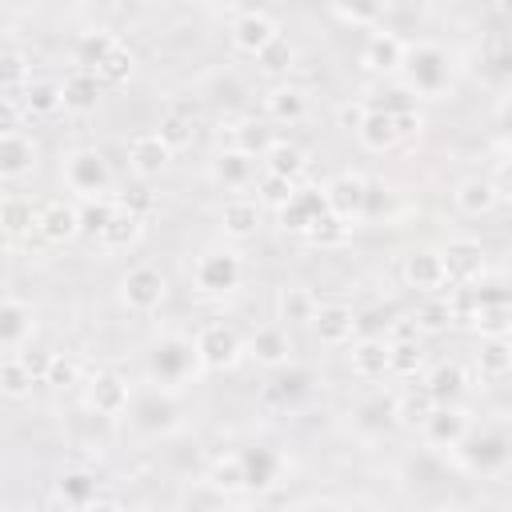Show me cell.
<instances>
[{
    "instance_id": "1",
    "label": "cell",
    "mask_w": 512,
    "mask_h": 512,
    "mask_svg": "<svg viewBox=\"0 0 512 512\" xmlns=\"http://www.w3.org/2000/svg\"><path fill=\"white\" fill-rule=\"evenodd\" d=\"M64 184L72 192H80L84 200H96V196H108L112 188V168L108 160L96 152V148H80L64 160Z\"/></svg>"
},
{
    "instance_id": "2",
    "label": "cell",
    "mask_w": 512,
    "mask_h": 512,
    "mask_svg": "<svg viewBox=\"0 0 512 512\" xmlns=\"http://www.w3.org/2000/svg\"><path fill=\"white\" fill-rule=\"evenodd\" d=\"M196 360L204 364V368H232L236 360H240V352H244V344H240V336L228 328V324H204L200 332H196Z\"/></svg>"
},
{
    "instance_id": "3",
    "label": "cell",
    "mask_w": 512,
    "mask_h": 512,
    "mask_svg": "<svg viewBox=\"0 0 512 512\" xmlns=\"http://www.w3.org/2000/svg\"><path fill=\"white\" fill-rule=\"evenodd\" d=\"M164 292H168L164 272L152 268V264H136V268L124 276V284H120V296H124V304H128L132 312H156V308L164 304Z\"/></svg>"
},
{
    "instance_id": "4",
    "label": "cell",
    "mask_w": 512,
    "mask_h": 512,
    "mask_svg": "<svg viewBox=\"0 0 512 512\" xmlns=\"http://www.w3.org/2000/svg\"><path fill=\"white\" fill-rule=\"evenodd\" d=\"M196 288L204 292H228L240 284V256L236 252H204L192 268Z\"/></svg>"
},
{
    "instance_id": "5",
    "label": "cell",
    "mask_w": 512,
    "mask_h": 512,
    "mask_svg": "<svg viewBox=\"0 0 512 512\" xmlns=\"http://www.w3.org/2000/svg\"><path fill=\"white\" fill-rule=\"evenodd\" d=\"M328 212V200H324V192H312V188H296L292 196H288V204H280V224L288 228V232H308L320 216Z\"/></svg>"
},
{
    "instance_id": "6",
    "label": "cell",
    "mask_w": 512,
    "mask_h": 512,
    "mask_svg": "<svg viewBox=\"0 0 512 512\" xmlns=\"http://www.w3.org/2000/svg\"><path fill=\"white\" fill-rule=\"evenodd\" d=\"M440 256H444L448 284H472V280H480V272H484V248H480L476 240H452Z\"/></svg>"
},
{
    "instance_id": "7",
    "label": "cell",
    "mask_w": 512,
    "mask_h": 512,
    "mask_svg": "<svg viewBox=\"0 0 512 512\" xmlns=\"http://www.w3.org/2000/svg\"><path fill=\"white\" fill-rule=\"evenodd\" d=\"M324 200H328V208H332L336 216L356 220V216L364 212V204H368V184H364L360 176L344 172V176H336V180L324 188Z\"/></svg>"
},
{
    "instance_id": "8",
    "label": "cell",
    "mask_w": 512,
    "mask_h": 512,
    "mask_svg": "<svg viewBox=\"0 0 512 512\" xmlns=\"http://www.w3.org/2000/svg\"><path fill=\"white\" fill-rule=\"evenodd\" d=\"M128 160H132V168H136L140 176H160L164 164L172 160V148L164 144L160 132H140V136H132V144H128Z\"/></svg>"
},
{
    "instance_id": "9",
    "label": "cell",
    "mask_w": 512,
    "mask_h": 512,
    "mask_svg": "<svg viewBox=\"0 0 512 512\" xmlns=\"http://www.w3.org/2000/svg\"><path fill=\"white\" fill-rule=\"evenodd\" d=\"M404 280L412 284V288H420V292H440V288H448V272H444V256L440 252H412L408 260H404Z\"/></svg>"
},
{
    "instance_id": "10",
    "label": "cell",
    "mask_w": 512,
    "mask_h": 512,
    "mask_svg": "<svg viewBox=\"0 0 512 512\" xmlns=\"http://www.w3.org/2000/svg\"><path fill=\"white\" fill-rule=\"evenodd\" d=\"M312 328L324 344H348L356 332V312L348 304H320L312 316Z\"/></svg>"
},
{
    "instance_id": "11",
    "label": "cell",
    "mask_w": 512,
    "mask_h": 512,
    "mask_svg": "<svg viewBox=\"0 0 512 512\" xmlns=\"http://www.w3.org/2000/svg\"><path fill=\"white\" fill-rule=\"evenodd\" d=\"M32 160H36V144H32L20 128L0 132V176H4V180L24 176V172L32 168Z\"/></svg>"
},
{
    "instance_id": "12",
    "label": "cell",
    "mask_w": 512,
    "mask_h": 512,
    "mask_svg": "<svg viewBox=\"0 0 512 512\" xmlns=\"http://www.w3.org/2000/svg\"><path fill=\"white\" fill-rule=\"evenodd\" d=\"M88 404L100 416H116L128 408V380H120L116 372H96L88 384Z\"/></svg>"
},
{
    "instance_id": "13",
    "label": "cell",
    "mask_w": 512,
    "mask_h": 512,
    "mask_svg": "<svg viewBox=\"0 0 512 512\" xmlns=\"http://www.w3.org/2000/svg\"><path fill=\"white\" fill-rule=\"evenodd\" d=\"M356 136H360V144H364L368 152H388L392 144H400L396 116L384 112V108H368L364 120H360V128H356Z\"/></svg>"
},
{
    "instance_id": "14",
    "label": "cell",
    "mask_w": 512,
    "mask_h": 512,
    "mask_svg": "<svg viewBox=\"0 0 512 512\" xmlns=\"http://www.w3.org/2000/svg\"><path fill=\"white\" fill-rule=\"evenodd\" d=\"M36 232H40L48 244H64V240H72V236L80 232V212L68 208V204H60V200H52V204L40 208Z\"/></svg>"
},
{
    "instance_id": "15",
    "label": "cell",
    "mask_w": 512,
    "mask_h": 512,
    "mask_svg": "<svg viewBox=\"0 0 512 512\" xmlns=\"http://www.w3.org/2000/svg\"><path fill=\"white\" fill-rule=\"evenodd\" d=\"M276 32H280V28H276L264 12H244V16H236V24H232V44H236L240 52L256 56Z\"/></svg>"
},
{
    "instance_id": "16",
    "label": "cell",
    "mask_w": 512,
    "mask_h": 512,
    "mask_svg": "<svg viewBox=\"0 0 512 512\" xmlns=\"http://www.w3.org/2000/svg\"><path fill=\"white\" fill-rule=\"evenodd\" d=\"M404 60H408V48H404V40L400 36H392V32H372V40H368V48H364V64L372 68V72H396V68H404Z\"/></svg>"
},
{
    "instance_id": "17",
    "label": "cell",
    "mask_w": 512,
    "mask_h": 512,
    "mask_svg": "<svg viewBox=\"0 0 512 512\" xmlns=\"http://www.w3.org/2000/svg\"><path fill=\"white\" fill-rule=\"evenodd\" d=\"M100 80H96V72L92 68H84V64H76L72 72H68V80H64V108L68 112H92L96 108V100H100Z\"/></svg>"
},
{
    "instance_id": "18",
    "label": "cell",
    "mask_w": 512,
    "mask_h": 512,
    "mask_svg": "<svg viewBox=\"0 0 512 512\" xmlns=\"http://www.w3.org/2000/svg\"><path fill=\"white\" fill-rule=\"evenodd\" d=\"M352 372L364 380H380L392 372V344L384 340H360L352 348Z\"/></svg>"
},
{
    "instance_id": "19",
    "label": "cell",
    "mask_w": 512,
    "mask_h": 512,
    "mask_svg": "<svg viewBox=\"0 0 512 512\" xmlns=\"http://www.w3.org/2000/svg\"><path fill=\"white\" fill-rule=\"evenodd\" d=\"M436 408H440V400H436L432 384L404 388V396L396 400V416H400V424H408V428H424V424H428V416H432Z\"/></svg>"
},
{
    "instance_id": "20",
    "label": "cell",
    "mask_w": 512,
    "mask_h": 512,
    "mask_svg": "<svg viewBox=\"0 0 512 512\" xmlns=\"http://www.w3.org/2000/svg\"><path fill=\"white\" fill-rule=\"evenodd\" d=\"M496 200H500V192H496V184L484 180V176H468V180H460V188H456V208H460L464 216H484V212L496 208Z\"/></svg>"
},
{
    "instance_id": "21",
    "label": "cell",
    "mask_w": 512,
    "mask_h": 512,
    "mask_svg": "<svg viewBox=\"0 0 512 512\" xmlns=\"http://www.w3.org/2000/svg\"><path fill=\"white\" fill-rule=\"evenodd\" d=\"M120 204V200H116ZM140 232H144V216H136V212H128V208H116V216L108 220V228L100 232V244L108 248V252H120V248H132L136 240H140Z\"/></svg>"
},
{
    "instance_id": "22",
    "label": "cell",
    "mask_w": 512,
    "mask_h": 512,
    "mask_svg": "<svg viewBox=\"0 0 512 512\" xmlns=\"http://www.w3.org/2000/svg\"><path fill=\"white\" fill-rule=\"evenodd\" d=\"M304 168H308V156H304L296 144H284V140H276V144L264 152V172H272V176H284V180L300 184Z\"/></svg>"
},
{
    "instance_id": "23",
    "label": "cell",
    "mask_w": 512,
    "mask_h": 512,
    "mask_svg": "<svg viewBox=\"0 0 512 512\" xmlns=\"http://www.w3.org/2000/svg\"><path fill=\"white\" fill-rule=\"evenodd\" d=\"M28 332H32V312H28L20 300L8 296V300L0 304V344H4L8 352H16Z\"/></svg>"
},
{
    "instance_id": "24",
    "label": "cell",
    "mask_w": 512,
    "mask_h": 512,
    "mask_svg": "<svg viewBox=\"0 0 512 512\" xmlns=\"http://www.w3.org/2000/svg\"><path fill=\"white\" fill-rule=\"evenodd\" d=\"M248 352H252L260 364L276 368V364H284V360H288V332H284V328H276V324H264V328H256V332H252Z\"/></svg>"
},
{
    "instance_id": "25",
    "label": "cell",
    "mask_w": 512,
    "mask_h": 512,
    "mask_svg": "<svg viewBox=\"0 0 512 512\" xmlns=\"http://www.w3.org/2000/svg\"><path fill=\"white\" fill-rule=\"evenodd\" d=\"M60 108H64V84L28 80V88H24V112L28 116H56Z\"/></svg>"
},
{
    "instance_id": "26",
    "label": "cell",
    "mask_w": 512,
    "mask_h": 512,
    "mask_svg": "<svg viewBox=\"0 0 512 512\" xmlns=\"http://www.w3.org/2000/svg\"><path fill=\"white\" fill-rule=\"evenodd\" d=\"M316 296L308 292V288H300V284H288V288H280V296H276V312H280V320H288V324H312V316H316Z\"/></svg>"
},
{
    "instance_id": "27",
    "label": "cell",
    "mask_w": 512,
    "mask_h": 512,
    "mask_svg": "<svg viewBox=\"0 0 512 512\" xmlns=\"http://www.w3.org/2000/svg\"><path fill=\"white\" fill-rule=\"evenodd\" d=\"M424 432H428V440H432V444H440V448L448 444V448H452V444H460V440H464L468 424H464V416H460L456 408H444V404H440V408L428 416Z\"/></svg>"
},
{
    "instance_id": "28",
    "label": "cell",
    "mask_w": 512,
    "mask_h": 512,
    "mask_svg": "<svg viewBox=\"0 0 512 512\" xmlns=\"http://www.w3.org/2000/svg\"><path fill=\"white\" fill-rule=\"evenodd\" d=\"M224 232L228 236H236V240H244V236H252L256 232V224H260V204L256 200H244V196H236V200H228L224 204Z\"/></svg>"
},
{
    "instance_id": "29",
    "label": "cell",
    "mask_w": 512,
    "mask_h": 512,
    "mask_svg": "<svg viewBox=\"0 0 512 512\" xmlns=\"http://www.w3.org/2000/svg\"><path fill=\"white\" fill-rule=\"evenodd\" d=\"M476 368L484 376H508L512 372V340L508 336H484L476 352Z\"/></svg>"
},
{
    "instance_id": "30",
    "label": "cell",
    "mask_w": 512,
    "mask_h": 512,
    "mask_svg": "<svg viewBox=\"0 0 512 512\" xmlns=\"http://www.w3.org/2000/svg\"><path fill=\"white\" fill-rule=\"evenodd\" d=\"M216 180L220 184H228V188H244L248 180H252V172H256V160L244 152V148H228L220 160H216Z\"/></svg>"
},
{
    "instance_id": "31",
    "label": "cell",
    "mask_w": 512,
    "mask_h": 512,
    "mask_svg": "<svg viewBox=\"0 0 512 512\" xmlns=\"http://www.w3.org/2000/svg\"><path fill=\"white\" fill-rule=\"evenodd\" d=\"M32 384H36V376L28 372V364L20 360V352L4 356V364H0V392H4L8 400H20V396L32 392Z\"/></svg>"
},
{
    "instance_id": "32",
    "label": "cell",
    "mask_w": 512,
    "mask_h": 512,
    "mask_svg": "<svg viewBox=\"0 0 512 512\" xmlns=\"http://www.w3.org/2000/svg\"><path fill=\"white\" fill-rule=\"evenodd\" d=\"M268 112H272L276 120H288V124H296V120H304V112H308V100H304V92H300L296 84H284V88H276V92L268 96Z\"/></svg>"
},
{
    "instance_id": "33",
    "label": "cell",
    "mask_w": 512,
    "mask_h": 512,
    "mask_svg": "<svg viewBox=\"0 0 512 512\" xmlns=\"http://www.w3.org/2000/svg\"><path fill=\"white\" fill-rule=\"evenodd\" d=\"M208 480L228 496V492H240V488H248V464H244V456H228V460H216L212 464V472H208Z\"/></svg>"
},
{
    "instance_id": "34",
    "label": "cell",
    "mask_w": 512,
    "mask_h": 512,
    "mask_svg": "<svg viewBox=\"0 0 512 512\" xmlns=\"http://www.w3.org/2000/svg\"><path fill=\"white\" fill-rule=\"evenodd\" d=\"M256 64H260V72H268V76L288 72V68H292V44H288V36L276 32V36L256 52Z\"/></svg>"
},
{
    "instance_id": "35",
    "label": "cell",
    "mask_w": 512,
    "mask_h": 512,
    "mask_svg": "<svg viewBox=\"0 0 512 512\" xmlns=\"http://www.w3.org/2000/svg\"><path fill=\"white\" fill-rule=\"evenodd\" d=\"M92 72H96V80H100L104 88H116V84H124V80H128V72H132V52H128L124 44H116V48H112V52H108Z\"/></svg>"
},
{
    "instance_id": "36",
    "label": "cell",
    "mask_w": 512,
    "mask_h": 512,
    "mask_svg": "<svg viewBox=\"0 0 512 512\" xmlns=\"http://www.w3.org/2000/svg\"><path fill=\"white\" fill-rule=\"evenodd\" d=\"M0 220H4V232H8V240H16V236H24V232H36V220H40V212H32L24 200L8 196V200H4V208H0Z\"/></svg>"
},
{
    "instance_id": "37",
    "label": "cell",
    "mask_w": 512,
    "mask_h": 512,
    "mask_svg": "<svg viewBox=\"0 0 512 512\" xmlns=\"http://www.w3.org/2000/svg\"><path fill=\"white\" fill-rule=\"evenodd\" d=\"M60 496L72 508H92L96 504V476L92 472H68L60 484Z\"/></svg>"
},
{
    "instance_id": "38",
    "label": "cell",
    "mask_w": 512,
    "mask_h": 512,
    "mask_svg": "<svg viewBox=\"0 0 512 512\" xmlns=\"http://www.w3.org/2000/svg\"><path fill=\"white\" fill-rule=\"evenodd\" d=\"M304 236H308L312 244L336 248V244H344V240H348V220H344V216H336V212L328 208V212H324V216H320V220H316V224H312Z\"/></svg>"
},
{
    "instance_id": "39",
    "label": "cell",
    "mask_w": 512,
    "mask_h": 512,
    "mask_svg": "<svg viewBox=\"0 0 512 512\" xmlns=\"http://www.w3.org/2000/svg\"><path fill=\"white\" fill-rule=\"evenodd\" d=\"M456 316H452V304H448V296H428L424 304H420V312H416V324H420V332H444L448 324H452Z\"/></svg>"
},
{
    "instance_id": "40",
    "label": "cell",
    "mask_w": 512,
    "mask_h": 512,
    "mask_svg": "<svg viewBox=\"0 0 512 512\" xmlns=\"http://www.w3.org/2000/svg\"><path fill=\"white\" fill-rule=\"evenodd\" d=\"M116 200L112 196H96V200H88L84 208H80V232H92V236H100L104 228H108V220L116 216Z\"/></svg>"
},
{
    "instance_id": "41",
    "label": "cell",
    "mask_w": 512,
    "mask_h": 512,
    "mask_svg": "<svg viewBox=\"0 0 512 512\" xmlns=\"http://www.w3.org/2000/svg\"><path fill=\"white\" fill-rule=\"evenodd\" d=\"M472 324L484 332V336H508L512 332V308L508 304H480Z\"/></svg>"
},
{
    "instance_id": "42",
    "label": "cell",
    "mask_w": 512,
    "mask_h": 512,
    "mask_svg": "<svg viewBox=\"0 0 512 512\" xmlns=\"http://www.w3.org/2000/svg\"><path fill=\"white\" fill-rule=\"evenodd\" d=\"M416 60H420L424 68H420V72L412 68V76L420 80V88H424V92H436V88L444 84V72H448V64H444V56H440L436 48H420V52H416Z\"/></svg>"
},
{
    "instance_id": "43",
    "label": "cell",
    "mask_w": 512,
    "mask_h": 512,
    "mask_svg": "<svg viewBox=\"0 0 512 512\" xmlns=\"http://www.w3.org/2000/svg\"><path fill=\"white\" fill-rule=\"evenodd\" d=\"M424 368V352L416 340H392V376H416Z\"/></svg>"
},
{
    "instance_id": "44",
    "label": "cell",
    "mask_w": 512,
    "mask_h": 512,
    "mask_svg": "<svg viewBox=\"0 0 512 512\" xmlns=\"http://www.w3.org/2000/svg\"><path fill=\"white\" fill-rule=\"evenodd\" d=\"M432 392H436V400L444 404V400H452V396H460L464 392V368L460 364H440L436 372H432Z\"/></svg>"
},
{
    "instance_id": "45",
    "label": "cell",
    "mask_w": 512,
    "mask_h": 512,
    "mask_svg": "<svg viewBox=\"0 0 512 512\" xmlns=\"http://www.w3.org/2000/svg\"><path fill=\"white\" fill-rule=\"evenodd\" d=\"M160 136H164V144L172 148V152H180V148H188L192 144V124L180 116V112H168L164 120H160V128H156Z\"/></svg>"
},
{
    "instance_id": "46",
    "label": "cell",
    "mask_w": 512,
    "mask_h": 512,
    "mask_svg": "<svg viewBox=\"0 0 512 512\" xmlns=\"http://www.w3.org/2000/svg\"><path fill=\"white\" fill-rule=\"evenodd\" d=\"M116 44H120V40H116V36H108V32L84 36V40H80V60H76V64H84V68H96V64H100V60H104V56H108Z\"/></svg>"
},
{
    "instance_id": "47",
    "label": "cell",
    "mask_w": 512,
    "mask_h": 512,
    "mask_svg": "<svg viewBox=\"0 0 512 512\" xmlns=\"http://www.w3.org/2000/svg\"><path fill=\"white\" fill-rule=\"evenodd\" d=\"M272 144H276V140H272L268 128H260V124H240V128H236V148H244L248 156H264Z\"/></svg>"
},
{
    "instance_id": "48",
    "label": "cell",
    "mask_w": 512,
    "mask_h": 512,
    "mask_svg": "<svg viewBox=\"0 0 512 512\" xmlns=\"http://www.w3.org/2000/svg\"><path fill=\"white\" fill-rule=\"evenodd\" d=\"M336 8H340L352 24H376V16L384 12V0H336Z\"/></svg>"
},
{
    "instance_id": "49",
    "label": "cell",
    "mask_w": 512,
    "mask_h": 512,
    "mask_svg": "<svg viewBox=\"0 0 512 512\" xmlns=\"http://www.w3.org/2000/svg\"><path fill=\"white\" fill-rule=\"evenodd\" d=\"M296 192V184L292 180H284V176H272V172H264V180H260V196L268 200V204H288V196Z\"/></svg>"
},
{
    "instance_id": "50",
    "label": "cell",
    "mask_w": 512,
    "mask_h": 512,
    "mask_svg": "<svg viewBox=\"0 0 512 512\" xmlns=\"http://www.w3.org/2000/svg\"><path fill=\"white\" fill-rule=\"evenodd\" d=\"M120 208H128V212H136V216H152L156 212V196L148 192V188H132V192H124L120 196Z\"/></svg>"
},
{
    "instance_id": "51",
    "label": "cell",
    "mask_w": 512,
    "mask_h": 512,
    "mask_svg": "<svg viewBox=\"0 0 512 512\" xmlns=\"http://www.w3.org/2000/svg\"><path fill=\"white\" fill-rule=\"evenodd\" d=\"M52 356H56V352H44V348H24V352H20V360H24V364H28V372L36 376V384H44V380H48Z\"/></svg>"
},
{
    "instance_id": "52",
    "label": "cell",
    "mask_w": 512,
    "mask_h": 512,
    "mask_svg": "<svg viewBox=\"0 0 512 512\" xmlns=\"http://www.w3.org/2000/svg\"><path fill=\"white\" fill-rule=\"evenodd\" d=\"M392 116H396V132H400V140H412V136H420V112L416 108H392Z\"/></svg>"
},
{
    "instance_id": "53",
    "label": "cell",
    "mask_w": 512,
    "mask_h": 512,
    "mask_svg": "<svg viewBox=\"0 0 512 512\" xmlns=\"http://www.w3.org/2000/svg\"><path fill=\"white\" fill-rule=\"evenodd\" d=\"M76 380V364L72 360H64V356H52V368H48V380L44 384H72Z\"/></svg>"
},
{
    "instance_id": "54",
    "label": "cell",
    "mask_w": 512,
    "mask_h": 512,
    "mask_svg": "<svg viewBox=\"0 0 512 512\" xmlns=\"http://www.w3.org/2000/svg\"><path fill=\"white\" fill-rule=\"evenodd\" d=\"M364 104H348V108H340V124L344 128H360V120H364Z\"/></svg>"
},
{
    "instance_id": "55",
    "label": "cell",
    "mask_w": 512,
    "mask_h": 512,
    "mask_svg": "<svg viewBox=\"0 0 512 512\" xmlns=\"http://www.w3.org/2000/svg\"><path fill=\"white\" fill-rule=\"evenodd\" d=\"M416 332H420V324H416V320H412V324H396V328H392V336H396V340H416Z\"/></svg>"
}]
</instances>
